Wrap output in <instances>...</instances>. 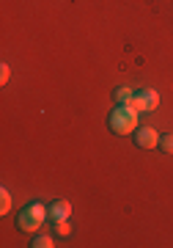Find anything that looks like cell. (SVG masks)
Here are the masks:
<instances>
[{
	"instance_id": "3",
	"label": "cell",
	"mask_w": 173,
	"mask_h": 248,
	"mask_svg": "<svg viewBox=\"0 0 173 248\" xmlns=\"http://www.w3.org/2000/svg\"><path fill=\"white\" fill-rule=\"evenodd\" d=\"M138 113H151V110H157L159 108V94H157L154 89H140L135 91V97H132L130 102Z\"/></svg>"
},
{
	"instance_id": "2",
	"label": "cell",
	"mask_w": 173,
	"mask_h": 248,
	"mask_svg": "<svg viewBox=\"0 0 173 248\" xmlns=\"http://www.w3.org/2000/svg\"><path fill=\"white\" fill-rule=\"evenodd\" d=\"M47 218H50V215H47V207L39 204V202H30V204H25V207L17 213V229H22V232H39V226H42Z\"/></svg>"
},
{
	"instance_id": "6",
	"label": "cell",
	"mask_w": 173,
	"mask_h": 248,
	"mask_svg": "<svg viewBox=\"0 0 173 248\" xmlns=\"http://www.w3.org/2000/svg\"><path fill=\"white\" fill-rule=\"evenodd\" d=\"M132 97H135V91H132L130 86H118V89H115V102H118V105H130Z\"/></svg>"
},
{
	"instance_id": "11",
	"label": "cell",
	"mask_w": 173,
	"mask_h": 248,
	"mask_svg": "<svg viewBox=\"0 0 173 248\" xmlns=\"http://www.w3.org/2000/svg\"><path fill=\"white\" fill-rule=\"evenodd\" d=\"M69 232H72L69 221H55V234H69Z\"/></svg>"
},
{
	"instance_id": "9",
	"label": "cell",
	"mask_w": 173,
	"mask_h": 248,
	"mask_svg": "<svg viewBox=\"0 0 173 248\" xmlns=\"http://www.w3.org/2000/svg\"><path fill=\"white\" fill-rule=\"evenodd\" d=\"M159 149H162L165 155H173V133L159 135Z\"/></svg>"
},
{
	"instance_id": "1",
	"label": "cell",
	"mask_w": 173,
	"mask_h": 248,
	"mask_svg": "<svg viewBox=\"0 0 173 248\" xmlns=\"http://www.w3.org/2000/svg\"><path fill=\"white\" fill-rule=\"evenodd\" d=\"M107 127L113 135H132L138 130V110L132 105H115L107 113Z\"/></svg>"
},
{
	"instance_id": "7",
	"label": "cell",
	"mask_w": 173,
	"mask_h": 248,
	"mask_svg": "<svg viewBox=\"0 0 173 248\" xmlns=\"http://www.w3.org/2000/svg\"><path fill=\"white\" fill-rule=\"evenodd\" d=\"M28 246H30V248H52V246H55V240H52L50 234H36Z\"/></svg>"
},
{
	"instance_id": "8",
	"label": "cell",
	"mask_w": 173,
	"mask_h": 248,
	"mask_svg": "<svg viewBox=\"0 0 173 248\" xmlns=\"http://www.w3.org/2000/svg\"><path fill=\"white\" fill-rule=\"evenodd\" d=\"M9 210H11V193L6 187H0V213L9 215Z\"/></svg>"
},
{
	"instance_id": "4",
	"label": "cell",
	"mask_w": 173,
	"mask_h": 248,
	"mask_svg": "<svg viewBox=\"0 0 173 248\" xmlns=\"http://www.w3.org/2000/svg\"><path fill=\"white\" fill-rule=\"evenodd\" d=\"M132 138H135V143H138L140 149H154V146H159V133H157L154 127H148V124L138 127L132 133Z\"/></svg>"
},
{
	"instance_id": "5",
	"label": "cell",
	"mask_w": 173,
	"mask_h": 248,
	"mask_svg": "<svg viewBox=\"0 0 173 248\" xmlns=\"http://www.w3.org/2000/svg\"><path fill=\"white\" fill-rule=\"evenodd\" d=\"M47 215H50V221H69L72 204L66 202V199H55V202L47 207Z\"/></svg>"
},
{
	"instance_id": "10",
	"label": "cell",
	"mask_w": 173,
	"mask_h": 248,
	"mask_svg": "<svg viewBox=\"0 0 173 248\" xmlns=\"http://www.w3.org/2000/svg\"><path fill=\"white\" fill-rule=\"evenodd\" d=\"M11 78V69H9V63H0V86H6Z\"/></svg>"
}]
</instances>
